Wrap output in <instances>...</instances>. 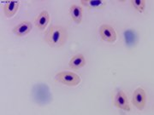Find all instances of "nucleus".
I'll return each instance as SVG.
<instances>
[{
  "instance_id": "10",
  "label": "nucleus",
  "mask_w": 154,
  "mask_h": 115,
  "mask_svg": "<svg viewBox=\"0 0 154 115\" xmlns=\"http://www.w3.org/2000/svg\"><path fill=\"white\" fill-rule=\"evenodd\" d=\"M49 20V13L46 10L41 11L39 13V15L37 16V18H36V20H35V26L40 30H44L45 27L47 26Z\"/></svg>"
},
{
  "instance_id": "5",
  "label": "nucleus",
  "mask_w": 154,
  "mask_h": 115,
  "mask_svg": "<svg viewBox=\"0 0 154 115\" xmlns=\"http://www.w3.org/2000/svg\"><path fill=\"white\" fill-rule=\"evenodd\" d=\"M132 102L135 108L142 110L146 105V92L142 88H138L134 90Z\"/></svg>"
},
{
  "instance_id": "3",
  "label": "nucleus",
  "mask_w": 154,
  "mask_h": 115,
  "mask_svg": "<svg viewBox=\"0 0 154 115\" xmlns=\"http://www.w3.org/2000/svg\"><path fill=\"white\" fill-rule=\"evenodd\" d=\"M56 80L69 86H76L81 83V77L72 72H60L56 75Z\"/></svg>"
},
{
  "instance_id": "13",
  "label": "nucleus",
  "mask_w": 154,
  "mask_h": 115,
  "mask_svg": "<svg viewBox=\"0 0 154 115\" xmlns=\"http://www.w3.org/2000/svg\"><path fill=\"white\" fill-rule=\"evenodd\" d=\"M81 4L88 9H103L106 4L105 1L103 0H82Z\"/></svg>"
},
{
  "instance_id": "2",
  "label": "nucleus",
  "mask_w": 154,
  "mask_h": 115,
  "mask_svg": "<svg viewBox=\"0 0 154 115\" xmlns=\"http://www.w3.org/2000/svg\"><path fill=\"white\" fill-rule=\"evenodd\" d=\"M33 101L39 105H46L51 101V93L47 84H37L32 90Z\"/></svg>"
},
{
  "instance_id": "12",
  "label": "nucleus",
  "mask_w": 154,
  "mask_h": 115,
  "mask_svg": "<svg viewBox=\"0 0 154 115\" xmlns=\"http://www.w3.org/2000/svg\"><path fill=\"white\" fill-rule=\"evenodd\" d=\"M19 7L18 1H10L4 7V12L7 17H12L15 16Z\"/></svg>"
},
{
  "instance_id": "14",
  "label": "nucleus",
  "mask_w": 154,
  "mask_h": 115,
  "mask_svg": "<svg viewBox=\"0 0 154 115\" xmlns=\"http://www.w3.org/2000/svg\"><path fill=\"white\" fill-rule=\"evenodd\" d=\"M130 3L140 13L143 12L146 8V1H144V0H131Z\"/></svg>"
},
{
  "instance_id": "1",
  "label": "nucleus",
  "mask_w": 154,
  "mask_h": 115,
  "mask_svg": "<svg viewBox=\"0 0 154 115\" xmlns=\"http://www.w3.org/2000/svg\"><path fill=\"white\" fill-rule=\"evenodd\" d=\"M68 39L67 29L62 26L51 25L45 33V40L51 47L59 48Z\"/></svg>"
},
{
  "instance_id": "7",
  "label": "nucleus",
  "mask_w": 154,
  "mask_h": 115,
  "mask_svg": "<svg viewBox=\"0 0 154 115\" xmlns=\"http://www.w3.org/2000/svg\"><path fill=\"white\" fill-rule=\"evenodd\" d=\"M31 30H32V23L28 21H25V22H21L20 24L16 26L15 28L13 29V33L17 36L22 37V36H25L28 33H29Z\"/></svg>"
},
{
  "instance_id": "6",
  "label": "nucleus",
  "mask_w": 154,
  "mask_h": 115,
  "mask_svg": "<svg viewBox=\"0 0 154 115\" xmlns=\"http://www.w3.org/2000/svg\"><path fill=\"white\" fill-rule=\"evenodd\" d=\"M115 106L120 109L124 110V111H129L130 110V106L128 103V101L126 95L124 94L123 91L119 90L116 95Z\"/></svg>"
},
{
  "instance_id": "9",
  "label": "nucleus",
  "mask_w": 154,
  "mask_h": 115,
  "mask_svg": "<svg viewBox=\"0 0 154 115\" xmlns=\"http://www.w3.org/2000/svg\"><path fill=\"white\" fill-rule=\"evenodd\" d=\"M69 15L71 16L72 20L74 22L80 24L82 22V16H83V10L81 6L77 5V4H73L69 9Z\"/></svg>"
},
{
  "instance_id": "11",
  "label": "nucleus",
  "mask_w": 154,
  "mask_h": 115,
  "mask_svg": "<svg viewBox=\"0 0 154 115\" xmlns=\"http://www.w3.org/2000/svg\"><path fill=\"white\" fill-rule=\"evenodd\" d=\"M69 66L71 67L72 69H79L81 67H82L86 65V59L84 57V55L82 54L75 55L71 58V60H69Z\"/></svg>"
},
{
  "instance_id": "8",
  "label": "nucleus",
  "mask_w": 154,
  "mask_h": 115,
  "mask_svg": "<svg viewBox=\"0 0 154 115\" xmlns=\"http://www.w3.org/2000/svg\"><path fill=\"white\" fill-rule=\"evenodd\" d=\"M125 44L128 47H133L138 42V35L134 29H127L123 33Z\"/></svg>"
},
{
  "instance_id": "4",
  "label": "nucleus",
  "mask_w": 154,
  "mask_h": 115,
  "mask_svg": "<svg viewBox=\"0 0 154 115\" xmlns=\"http://www.w3.org/2000/svg\"><path fill=\"white\" fill-rule=\"evenodd\" d=\"M99 35L104 41L109 43H114L116 40L115 29L110 25H102L99 28Z\"/></svg>"
}]
</instances>
